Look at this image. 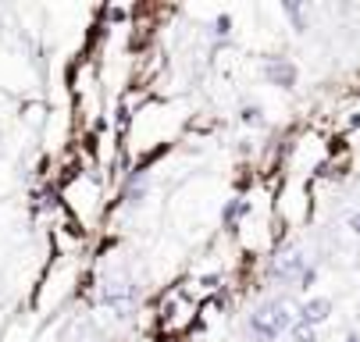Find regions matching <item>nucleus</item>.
<instances>
[{
	"instance_id": "1",
	"label": "nucleus",
	"mask_w": 360,
	"mask_h": 342,
	"mask_svg": "<svg viewBox=\"0 0 360 342\" xmlns=\"http://www.w3.org/2000/svg\"><path fill=\"white\" fill-rule=\"evenodd\" d=\"M296 321H300V310H292L282 300H268V303H261L246 317V331H250L253 342H275L285 331H292Z\"/></svg>"
},
{
	"instance_id": "2",
	"label": "nucleus",
	"mask_w": 360,
	"mask_h": 342,
	"mask_svg": "<svg viewBox=\"0 0 360 342\" xmlns=\"http://www.w3.org/2000/svg\"><path fill=\"white\" fill-rule=\"evenodd\" d=\"M307 257L300 254V250H285V254H278L275 261H271V268H268V278L271 282H278V285H296L300 289V278L307 275Z\"/></svg>"
},
{
	"instance_id": "3",
	"label": "nucleus",
	"mask_w": 360,
	"mask_h": 342,
	"mask_svg": "<svg viewBox=\"0 0 360 342\" xmlns=\"http://www.w3.org/2000/svg\"><path fill=\"white\" fill-rule=\"evenodd\" d=\"M100 300H104L118 317H132L136 314V303H139V289L132 282H108L104 292H100Z\"/></svg>"
},
{
	"instance_id": "4",
	"label": "nucleus",
	"mask_w": 360,
	"mask_h": 342,
	"mask_svg": "<svg viewBox=\"0 0 360 342\" xmlns=\"http://www.w3.org/2000/svg\"><path fill=\"white\" fill-rule=\"evenodd\" d=\"M261 75H264L271 86H278V89H292L296 79H300V72H296V65H292L289 58H268V61L261 65Z\"/></svg>"
},
{
	"instance_id": "5",
	"label": "nucleus",
	"mask_w": 360,
	"mask_h": 342,
	"mask_svg": "<svg viewBox=\"0 0 360 342\" xmlns=\"http://www.w3.org/2000/svg\"><path fill=\"white\" fill-rule=\"evenodd\" d=\"M332 317V300H325V296H314V300H307L303 307H300V321L303 324H321V321H328Z\"/></svg>"
},
{
	"instance_id": "6",
	"label": "nucleus",
	"mask_w": 360,
	"mask_h": 342,
	"mask_svg": "<svg viewBox=\"0 0 360 342\" xmlns=\"http://www.w3.org/2000/svg\"><path fill=\"white\" fill-rule=\"evenodd\" d=\"M246 214H250V200H229L225 211H221V221L232 228V225H236L239 218H246Z\"/></svg>"
},
{
	"instance_id": "7",
	"label": "nucleus",
	"mask_w": 360,
	"mask_h": 342,
	"mask_svg": "<svg viewBox=\"0 0 360 342\" xmlns=\"http://www.w3.org/2000/svg\"><path fill=\"white\" fill-rule=\"evenodd\" d=\"M282 11H285V18L292 22L296 32H307V22H303V0H285Z\"/></svg>"
},
{
	"instance_id": "8",
	"label": "nucleus",
	"mask_w": 360,
	"mask_h": 342,
	"mask_svg": "<svg viewBox=\"0 0 360 342\" xmlns=\"http://www.w3.org/2000/svg\"><path fill=\"white\" fill-rule=\"evenodd\" d=\"M289 335H292V342H318V328L314 324H303V321H296Z\"/></svg>"
},
{
	"instance_id": "9",
	"label": "nucleus",
	"mask_w": 360,
	"mask_h": 342,
	"mask_svg": "<svg viewBox=\"0 0 360 342\" xmlns=\"http://www.w3.org/2000/svg\"><path fill=\"white\" fill-rule=\"evenodd\" d=\"M239 121H243V125H261V121H264V111L257 107V104H246V107L239 111Z\"/></svg>"
},
{
	"instance_id": "10",
	"label": "nucleus",
	"mask_w": 360,
	"mask_h": 342,
	"mask_svg": "<svg viewBox=\"0 0 360 342\" xmlns=\"http://www.w3.org/2000/svg\"><path fill=\"white\" fill-rule=\"evenodd\" d=\"M214 36H218V39H229V36H232V18H229V15H218V18H214Z\"/></svg>"
},
{
	"instance_id": "11",
	"label": "nucleus",
	"mask_w": 360,
	"mask_h": 342,
	"mask_svg": "<svg viewBox=\"0 0 360 342\" xmlns=\"http://www.w3.org/2000/svg\"><path fill=\"white\" fill-rule=\"evenodd\" d=\"M200 285L207 289V292H214V289L221 285V278H218V275H207V278H200Z\"/></svg>"
},
{
	"instance_id": "12",
	"label": "nucleus",
	"mask_w": 360,
	"mask_h": 342,
	"mask_svg": "<svg viewBox=\"0 0 360 342\" xmlns=\"http://www.w3.org/2000/svg\"><path fill=\"white\" fill-rule=\"evenodd\" d=\"M346 225H349V232H353V235H360V211H353Z\"/></svg>"
},
{
	"instance_id": "13",
	"label": "nucleus",
	"mask_w": 360,
	"mask_h": 342,
	"mask_svg": "<svg viewBox=\"0 0 360 342\" xmlns=\"http://www.w3.org/2000/svg\"><path fill=\"white\" fill-rule=\"evenodd\" d=\"M346 342H360V335H356V331H349V335H346Z\"/></svg>"
}]
</instances>
